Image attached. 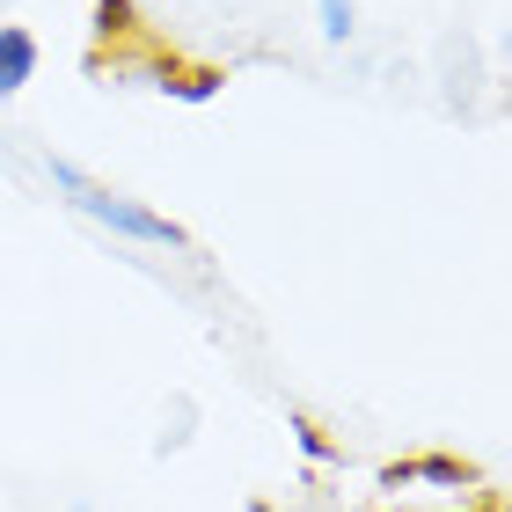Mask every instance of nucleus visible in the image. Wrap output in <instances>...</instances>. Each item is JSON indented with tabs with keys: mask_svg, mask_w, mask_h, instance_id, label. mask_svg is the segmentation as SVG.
I'll return each mask as SVG.
<instances>
[{
	"mask_svg": "<svg viewBox=\"0 0 512 512\" xmlns=\"http://www.w3.org/2000/svg\"><path fill=\"white\" fill-rule=\"evenodd\" d=\"M52 183L66 198L81 205L96 227H110V235H125V242H154V249H183V227L169 213H147L139 198H118V191H103V183H88L74 161H52Z\"/></svg>",
	"mask_w": 512,
	"mask_h": 512,
	"instance_id": "f257e3e1",
	"label": "nucleus"
},
{
	"mask_svg": "<svg viewBox=\"0 0 512 512\" xmlns=\"http://www.w3.org/2000/svg\"><path fill=\"white\" fill-rule=\"evenodd\" d=\"M388 498H469L476 491V469L454 454H425V461H403V469L381 476Z\"/></svg>",
	"mask_w": 512,
	"mask_h": 512,
	"instance_id": "f03ea898",
	"label": "nucleus"
},
{
	"mask_svg": "<svg viewBox=\"0 0 512 512\" xmlns=\"http://www.w3.org/2000/svg\"><path fill=\"white\" fill-rule=\"evenodd\" d=\"M30 74H37V37L8 22V30H0V96H15Z\"/></svg>",
	"mask_w": 512,
	"mask_h": 512,
	"instance_id": "7ed1b4c3",
	"label": "nucleus"
},
{
	"mask_svg": "<svg viewBox=\"0 0 512 512\" xmlns=\"http://www.w3.org/2000/svg\"><path fill=\"white\" fill-rule=\"evenodd\" d=\"M315 15H322V37H352V0H315Z\"/></svg>",
	"mask_w": 512,
	"mask_h": 512,
	"instance_id": "20e7f679",
	"label": "nucleus"
},
{
	"mask_svg": "<svg viewBox=\"0 0 512 512\" xmlns=\"http://www.w3.org/2000/svg\"><path fill=\"white\" fill-rule=\"evenodd\" d=\"M96 15H103V30H132V0H96Z\"/></svg>",
	"mask_w": 512,
	"mask_h": 512,
	"instance_id": "39448f33",
	"label": "nucleus"
},
{
	"mask_svg": "<svg viewBox=\"0 0 512 512\" xmlns=\"http://www.w3.org/2000/svg\"><path fill=\"white\" fill-rule=\"evenodd\" d=\"M293 432H300V447H308V454H315V461H322V454H330V439H322V432H315V425H308V417H300V425H293Z\"/></svg>",
	"mask_w": 512,
	"mask_h": 512,
	"instance_id": "423d86ee",
	"label": "nucleus"
}]
</instances>
